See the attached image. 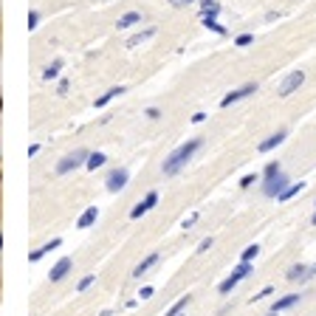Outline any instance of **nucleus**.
<instances>
[{"label":"nucleus","instance_id":"obj_40","mask_svg":"<svg viewBox=\"0 0 316 316\" xmlns=\"http://www.w3.org/2000/svg\"><path fill=\"white\" fill-rule=\"evenodd\" d=\"M266 20H268V23H274V20H280V12H268V14H266Z\"/></svg>","mask_w":316,"mask_h":316},{"label":"nucleus","instance_id":"obj_31","mask_svg":"<svg viewBox=\"0 0 316 316\" xmlns=\"http://www.w3.org/2000/svg\"><path fill=\"white\" fill-rule=\"evenodd\" d=\"M212 243H215V237H203L201 243H198V249H195V251H198V254H206V251L212 249Z\"/></svg>","mask_w":316,"mask_h":316},{"label":"nucleus","instance_id":"obj_30","mask_svg":"<svg viewBox=\"0 0 316 316\" xmlns=\"http://www.w3.org/2000/svg\"><path fill=\"white\" fill-rule=\"evenodd\" d=\"M68 91H71V79H60L57 82V96H68Z\"/></svg>","mask_w":316,"mask_h":316},{"label":"nucleus","instance_id":"obj_1","mask_svg":"<svg viewBox=\"0 0 316 316\" xmlns=\"http://www.w3.org/2000/svg\"><path fill=\"white\" fill-rule=\"evenodd\" d=\"M203 147V139H189V141H183L181 147H175V150L170 152V155L164 158V164H161V172H164V178H172V175H178V172L183 170V167L189 164L195 158V152Z\"/></svg>","mask_w":316,"mask_h":316},{"label":"nucleus","instance_id":"obj_11","mask_svg":"<svg viewBox=\"0 0 316 316\" xmlns=\"http://www.w3.org/2000/svg\"><path fill=\"white\" fill-rule=\"evenodd\" d=\"M285 139H288V130H285V127H280L277 133H271L268 139H262L260 144H257V152H271V150H277V147H280Z\"/></svg>","mask_w":316,"mask_h":316},{"label":"nucleus","instance_id":"obj_8","mask_svg":"<svg viewBox=\"0 0 316 316\" xmlns=\"http://www.w3.org/2000/svg\"><path fill=\"white\" fill-rule=\"evenodd\" d=\"M155 206H158V192L152 189V192H147L144 198H141V201L136 203L133 209H130V218H133V220H139V218H144V215L150 212V209H155Z\"/></svg>","mask_w":316,"mask_h":316},{"label":"nucleus","instance_id":"obj_34","mask_svg":"<svg viewBox=\"0 0 316 316\" xmlns=\"http://www.w3.org/2000/svg\"><path fill=\"white\" fill-rule=\"evenodd\" d=\"M144 116L150 119V122H158V119H161V108H155V104H152V108L144 110Z\"/></svg>","mask_w":316,"mask_h":316},{"label":"nucleus","instance_id":"obj_15","mask_svg":"<svg viewBox=\"0 0 316 316\" xmlns=\"http://www.w3.org/2000/svg\"><path fill=\"white\" fill-rule=\"evenodd\" d=\"M158 260H161V254H158V251H152V254H147V257H144V260H141V262H139V266H136V268H133V277H136V280H141V277H144V274H147V271H150V268H152V266H155V262H158Z\"/></svg>","mask_w":316,"mask_h":316},{"label":"nucleus","instance_id":"obj_18","mask_svg":"<svg viewBox=\"0 0 316 316\" xmlns=\"http://www.w3.org/2000/svg\"><path fill=\"white\" fill-rule=\"evenodd\" d=\"M139 23H141V12H124L122 17L116 20V29L124 31V29H133V25H139Z\"/></svg>","mask_w":316,"mask_h":316},{"label":"nucleus","instance_id":"obj_2","mask_svg":"<svg viewBox=\"0 0 316 316\" xmlns=\"http://www.w3.org/2000/svg\"><path fill=\"white\" fill-rule=\"evenodd\" d=\"M251 271H254V262H246V260H240L234 268H231V274H229V277H226V280L218 285V291L223 294V297H226V294H231L237 285H240V282L246 280V277H251Z\"/></svg>","mask_w":316,"mask_h":316},{"label":"nucleus","instance_id":"obj_20","mask_svg":"<svg viewBox=\"0 0 316 316\" xmlns=\"http://www.w3.org/2000/svg\"><path fill=\"white\" fill-rule=\"evenodd\" d=\"M305 187H308V183H305V181H297V183H294V181H291V183H288V189H285V192H282V195H280V198H277V201H280V203H285V201H291V198H297V195H299V192H302V189H305Z\"/></svg>","mask_w":316,"mask_h":316},{"label":"nucleus","instance_id":"obj_25","mask_svg":"<svg viewBox=\"0 0 316 316\" xmlns=\"http://www.w3.org/2000/svg\"><path fill=\"white\" fill-rule=\"evenodd\" d=\"M257 257H260V246H257V243H251V246H246V249H243V254H240V260H246V262H254Z\"/></svg>","mask_w":316,"mask_h":316},{"label":"nucleus","instance_id":"obj_33","mask_svg":"<svg viewBox=\"0 0 316 316\" xmlns=\"http://www.w3.org/2000/svg\"><path fill=\"white\" fill-rule=\"evenodd\" d=\"M198 218H201V212H192V215H189V218H187V220H183V223H181V229H183V231H189V229H192L195 223H198Z\"/></svg>","mask_w":316,"mask_h":316},{"label":"nucleus","instance_id":"obj_6","mask_svg":"<svg viewBox=\"0 0 316 316\" xmlns=\"http://www.w3.org/2000/svg\"><path fill=\"white\" fill-rule=\"evenodd\" d=\"M127 183H130V170L127 167H113V170L108 172V178H104L108 192H122Z\"/></svg>","mask_w":316,"mask_h":316},{"label":"nucleus","instance_id":"obj_19","mask_svg":"<svg viewBox=\"0 0 316 316\" xmlns=\"http://www.w3.org/2000/svg\"><path fill=\"white\" fill-rule=\"evenodd\" d=\"M189 305H192V294H187V297H181L178 302H172V305H170V310H167L164 316H181V313H187Z\"/></svg>","mask_w":316,"mask_h":316},{"label":"nucleus","instance_id":"obj_36","mask_svg":"<svg viewBox=\"0 0 316 316\" xmlns=\"http://www.w3.org/2000/svg\"><path fill=\"white\" fill-rule=\"evenodd\" d=\"M271 294H274V288H271V285H266V288H262L260 294H254V302H260V299H268V297H271Z\"/></svg>","mask_w":316,"mask_h":316},{"label":"nucleus","instance_id":"obj_22","mask_svg":"<svg viewBox=\"0 0 316 316\" xmlns=\"http://www.w3.org/2000/svg\"><path fill=\"white\" fill-rule=\"evenodd\" d=\"M108 164V155L104 152H91V158H88V164H85V170H91V172H96V170H102V167Z\"/></svg>","mask_w":316,"mask_h":316},{"label":"nucleus","instance_id":"obj_37","mask_svg":"<svg viewBox=\"0 0 316 316\" xmlns=\"http://www.w3.org/2000/svg\"><path fill=\"white\" fill-rule=\"evenodd\" d=\"M152 294H155V288H152V285H147V288H141V291H139V299H150Z\"/></svg>","mask_w":316,"mask_h":316},{"label":"nucleus","instance_id":"obj_41","mask_svg":"<svg viewBox=\"0 0 316 316\" xmlns=\"http://www.w3.org/2000/svg\"><path fill=\"white\" fill-rule=\"evenodd\" d=\"M310 226H316V212H313V218H310Z\"/></svg>","mask_w":316,"mask_h":316},{"label":"nucleus","instance_id":"obj_28","mask_svg":"<svg viewBox=\"0 0 316 316\" xmlns=\"http://www.w3.org/2000/svg\"><path fill=\"white\" fill-rule=\"evenodd\" d=\"M257 181H262V175H257V172H249V175L240 178V189H249L251 183H257Z\"/></svg>","mask_w":316,"mask_h":316},{"label":"nucleus","instance_id":"obj_12","mask_svg":"<svg viewBox=\"0 0 316 316\" xmlns=\"http://www.w3.org/2000/svg\"><path fill=\"white\" fill-rule=\"evenodd\" d=\"M299 299H302V294H285V297H280L277 302L271 305L268 316H280L282 310H288V308H294V305H299Z\"/></svg>","mask_w":316,"mask_h":316},{"label":"nucleus","instance_id":"obj_5","mask_svg":"<svg viewBox=\"0 0 316 316\" xmlns=\"http://www.w3.org/2000/svg\"><path fill=\"white\" fill-rule=\"evenodd\" d=\"M257 91H260V85H257V82H246V85H240V88H234V91L226 93V96L220 99V108H231V104H237V102H243V99L254 96Z\"/></svg>","mask_w":316,"mask_h":316},{"label":"nucleus","instance_id":"obj_35","mask_svg":"<svg viewBox=\"0 0 316 316\" xmlns=\"http://www.w3.org/2000/svg\"><path fill=\"white\" fill-rule=\"evenodd\" d=\"M172 9H187V6H192V3H198V0H167Z\"/></svg>","mask_w":316,"mask_h":316},{"label":"nucleus","instance_id":"obj_39","mask_svg":"<svg viewBox=\"0 0 316 316\" xmlns=\"http://www.w3.org/2000/svg\"><path fill=\"white\" fill-rule=\"evenodd\" d=\"M40 147H43V144H31V147H29V158H34L37 152H40Z\"/></svg>","mask_w":316,"mask_h":316},{"label":"nucleus","instance_id":"obj_14","mask_svg":"<svg viewBox=\"0 0 316 316\" xmlns=\"http://www.w3.org/2000/svg\"><path fill=\"white\" fill-rule=\"evenodd\" d=\"M60 246H62V240H60V237H54V240H48V243H43V246H40L37 251H31V254H29V260H31V262H40L45 254H51V251H57Z\"/></svg>","mask_w":316,"mask_h":316},{"label":"nucleus","instance_id":"obj_21","mask_svg":"<svg viewBox=\"0 0 316 316\" xmlns=\"http://www.w3.org/2000/svg\"><path fill=\"white\" fill-rule=\"evenodd\" d=\"M62 65H65L62 60H54L51 65H45V68H43V79H45V82H54V79H60Z\"/></svg>","mask_w":316,"mask_h":316},{"label":"nucleus","instance_id":"obj_16","mask_svg":"<svg viewBox=\"0 0 316 316\" xmlns=\"http://www.w3.org/2000/svg\"><path fill=\"white\" fill-rule=\"evenodd\" d=\"M155 25H150V29H144V31H136L133 37H127V48H136V45H141V43H147V40H152V37H155Z\"/></svg>","mask_w":316,"mask_h":316},{"label":"nucleus","instance_id":"obj_13","mask_svg":"<svg viewBox=\"0 0 316 316\" xmlns=\"http://www.w3.org/2000/svg\"><path fill=\"white\" fill-rule=\"evenodd\" d=\"M124 91H127V88H124V85H116V88H108V91H104L102 93V96H96V102H93V108H96V110H102V108H108V104L110 102H113V99L116 96H122V93Z\"/></svg>","mask_w":316,"mask_h":316},{"label":"nucleus","instance_id":"obj_42","mask_svg":"<svg viewBox=\"0 0 316 316\" xmlns=\"http://www.w3.org/2000/svg\"><path fill=\"white\" fill-rule=\"evenodd\" d=\"M181 316H183V313H181Z\"/></svg>","mask_w":316,"mask_h":316},{"label":"nucleus","instance_id":"obj_9","mask_svg":"<svg viewBox=\"0 0 316 316\" xmlns=\"http://www.w3.org/2000/svg\"><path fill=\"white\" fill-rule=\"evenodd\" d=\"M316 274V266H305V262H294L291 268H288V282H308L310 277Z\"/></svg>","mask_w":316,"mask_h":316},{"label":"nucleus","instance_id":"obj_32","mask_svg":"<svg viewBox=\"0 0 316 316\" xmlns=\"http://www.w3.org/2000/svg\"><path fill=\"white\" fill-rule=\"evenodd\" d=\"M93 280H96L93 274H88V277H82V280H79V285H76V291H79V294H82V291H88V288L93 285Z\"/></svg>","mask_w":316,"mask_h":316},{"label":"nucleus","instance_id":"obj_29","mask_svg":"<svg viewBox=\"0 0 316 316\" xmlns=\"http://www.w3.org/2000/svg\"><path fill=\"white\" fill-rule=\"evenodd\" d=\"M40 20H43V14L37 12V9H31V12H29V31H37V25H40Z\"/></svg>","mask_w":316,"mask_h":316},{"label":"nucleus","instance_id":"obj_4","mask_svg":"<svg viewBox=\"0 0 316 316\" xmlns=\"http://www.w3.org/2000/svg\"><path fill=\"white\" fill-rule=\"evenodd\" d=\"M288 183H291V178H288L285 172H280V175H274V178H262L260 192L266 195V198H280V195L288 189Z\"/></svg>","mask_w":316,"mask_h":316},{"label":"nucleus","instance_id":"obj_17","mask_svg":"<svg viewBox=\"0 0 316 316\" xmlns=\"http://www.w3.org/2000/svg\"><path fill=\"white\" fill-rule=\"evenodd\" d=\"M99 220V209L96 206H88L85 212L79 215V220H76V229H91L93 223Z\"/></svg>","mask_w":316,"mask_h":316},{"label":"nucleus","instance_id":"obj_7","mask_svg":"<svg viewBox=\"0 0 316 316\" xmlns=\"http://www.w3.org/2000/svg\"><path fill=\"white\" fill-rule=\"evenodd\" d=\"M305 85V71H291L285 79L280 82V88H277V96H291L294 91H299V88Z\"/></svg>","mask_w":316,"mask_h":316},{"label":"nucleus","instance_id":"obj_3","mask_svg":"<svg viewBox=\"0 0 316 316\" xmlns=\"http://www.w3.org/2000/svg\"><path fill=\"white\" fill-rule=\"evenodd\" d=\"M88 158H91V150H85V147H76L73 152H68V155H62L60 161H57V175H68V172L79 170V167H85Z\"/></svg>","mask_w":316,"mask_h":316},{"label":"nucleus","instance_id":"obj_23","mask_svg":"<svg viewBox=\"0 0 316 316\" xmlns=\"http://www.w3.org/2000/svg\"><path fill=\"white\" fill-rule=\"evenodd\" d=\"M201 23L206 25L209 31L220 34V37H226V34H229V31H226V25H220V23H218V17H209V14H201Z\"/></svg>","mask_w":316,"mask_h":316},{"label":"nucleus","instance_id":"obj_10","mask_svg":"<svg viewBox=\"0 0 316 316\" xmlns=\"http://www.w3.org/2000/svg\"><path fill=\"white\" fill-rule=\"evenodd\" d=\"M71 268H73V260H71V257H62V260H57L54 266H51L48 280H51V282H62L68 274H71Z\"/></svg>","mask_w":316,"mask_h":316},{"label":"nucleus","instance_id":"obj_27","mask_svg":"<svg viewBox=\"0 0 316 316\" xmlns=\"http://www.w3.org/2000/svg\"><path fill=\"white\" fill-rule=\"evenodd\" d=\"M251 43H254V34H249V31H246V34H237V37H234V45H237V48H249Z\"/></svg>","mask_w":316,"mask_h":316},{"label":"nucleus","instance_id":"obj_38","mask_svg":"<svg viewBox=\"0 0 316 316\" xmlns=\"http://www.w3.org/2000/svg\"><path fill=\"white\" fill-rule=\"evenodd\" d=\"M206 122V113H203V110H198V113L192 116V124H203Z\"/></svg>","mask_w":316,"mask_h":316},{"label":"nucleus","instance_id":"obj_26","mask_svg":"<svg viewBox=\"0 0 316 316\" xmlns=\"http://www.w3.org/2000/svg\"><path fill=\"white\" fill-rule=\"evenodd\" d=\"M280 172H282L280 161H268L266 170H262V178H274V175H280Z\"/></svg>","mask_w":316,"mask_h":316},{"label":"nucleus","instance_id":"obj_24","mask_svg":"<svg viewBox=\"0 0 316 316\" xmlns=\"http://www.w3.org/2000/svg\"><path fill=\"white\" fill-rule=\"evenodd\" d=\"M201 3V14H209V17H218L220 14V3L218 0H198Z\"/></svg>","mask_w":316,"mask_h":316}]
</instances>
